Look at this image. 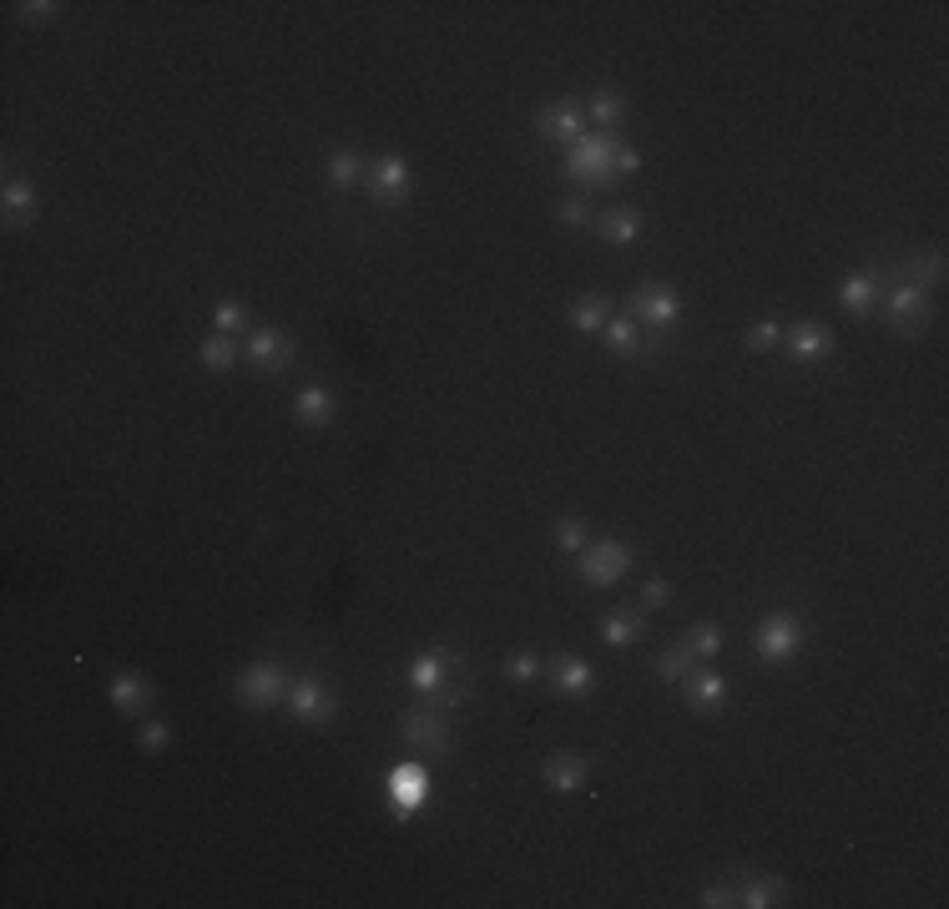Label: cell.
Returning <instances> with one entry per match:
<instances>
[{
	"label": "cell",
	"instance_id": "obj_1",
	"mask_svg": "<svg viewBox=\"0 0 949 909\" xmlns=\"http://www.w3.org/2000/svg\"><path fill=\"white\" fill-rule=\"evenodd\" d=\"M409 683H414V692L420 698H430L435 708H460L465 698H470V667H465V657L455 652V646H435V652H420L414 657V667H409Z\"/></svg>",
	"mask_w": 949,
	"mask_h": 909
},
{
	"label": "cell",
	"instance_id": "obj_2",
	"mask_svg": "<svg viewBox=\"0 0 949 909\" xmlns=\"http://www.w3.org/2000/svg\"><path fill=\"white\" fill-rule=\"evenodd\" d=\"M808 642V627L804 617H793V611H768L763 621H758V637H752V646H758V657L768 662V667H783L788 657H798Z\"/></svg>",
	"mask_w": 949,
	"mask_h": 909
},
{
	"label": "cell",
	"instance_id": "obj_3",
	"mask_svg": "<svg viewBox=\"0 0 949 909\" xmlns=\"http://www.w3.org/2000/svg\"><path fill=\"white\" fill-rule=\"evenodd\" d=\"M611 158H617V142L611 137H601V132H586L581 142H571V152H566V172L576 177V183H586V187H611L617 177H611Z\"/></svg>",
	"mask_w": 949,
	"mask_h": 909
},
{
	"label": "cell",
	"instance_id": "obj_4",
	"mask_svg": "<svg viewBox=\"0 0 949 909\" xmlns=\"http://www.w3.org/2000/svg\"><path fill=\"white\" fill-rule=\"evenodd\" d=\"M883 324L899 339H919L924 324H929V293L914 289V283H894L883 293Z\"/></svg>",
	"mask_w": 949,
	"mask_h": 909
},
{
	"label": "cell",
	"instance_id": "obj_5",
	"mask_svg": "<svg viewBox=\"0 0 949 909\" xmlns=\"http://www.w3.org/2000/svg\"><path fill=\"white\" fill-rule=\"evenodd\" d=\"M283 698H289V677H283L278 662H253V667H243V677H237V702L248 712H273Z\"/></svg>",
	"mask_w": 949,
	"mask_h": 909
},
{
	"label": "cell",
	"instance_id": "obj_6",
	"mask_svg": "<svg viewBox=\"0 0 949 909\" xmlns=\"http://www.w3.org/2000/svg\"><path fill=\"white\" fill-rule=\"evenodd\" d=\"M283 708L298 718V723H333L339 718V698H333V687L324 683V677H298V683H289V698H283Z\"/></svg>",
	"mask_w": 949,
	"mask_h": 909
},
{
	"label": "cell",
	"instance_id": "obj_7",
	"mask_svg": "<svg viewBox=\"0 0 949 909\" xmlns=\"http://www.w3.org/2000/svg\"><path fill=\"white\" fill-rule=\"evenodd\" d=\"M399 738L414 743V748H435L440 758H445L449 748H455V727H449V712L445 708H409L405 723H399Z\"/></svg>",
	"mask_w": 949,
	"mask_h": 909
},
{
	"label": "cell",
	"instance_id": "obj_8",
	"mask_svg": "<svg viewBox=\"0 0 949 909\" xmlns=\"http://www.w3.org/2000/svg\"><path fill=\"white\" fill-rule=\"evenodd\" d=\"M384 799H389V808H395L399 818L420 814L424 799H430V768L424 764H395L389 768V778H384Z\"/></svg>",
	"mask_w": 949,
	"mask_h": 909
},
{
	"label": "cell",
	"instance_id": "obj_9",
	"mask_svg": "<svg viewBox=\"0 0 949 909\" xmlns=\"http://www.w3.org/2000/svg\"><path fill=\"white\" fill-rule=\"evenodd\" d=\"M632 314L642 318L646 329H672L677 318H682V293L672 289V283H636L632 289Z\"/></svg>",
	"mask_w": 949,
	"mask_h": 909
},
{
	"label": "cell",
	"instance_id": "obj_10",
	"mask_svg": "<svg viewBox=\"0 0 949 909\" xmlns=\"http://www.w3.org/2000/svg\"><path fill=\"white\" fill-rule=\"evenodd\" d=\"M626 567H632V551L611 536L581 551V581H586V586H617V581L626 576Z\"/></svg>",
	"mask_w": 949,
	"mask_h": 909
},
{
	"label": "cell",
	"instance_id": "obj_11",
	"mask_svg": "<svg viewBox=\"0 0 949 909\" xmlns=\"http://www.w3.org/2000/svg\"><path fill=\"white\" fill-rule=\"evenodd\" d=\"M364 187H370V198L379 202V208H405V198H409V162L405 158L370 162V177H364Z\"/></svg>",
	"mask_w": 949,
	"mask_h": 909
},
{
	"label": "cell",
	"instance_id": "obj_12",
	"mask_svg": "<svg viewBox=\"0 0 949 909\" xmlns=\"http://www.w3.org/2000/svg\"><path fill=\"white\" fill-rule=\"evenodd\" d=\"M293 334L283 329H253L248 334V359L258 364V374H283L293 364Z\"/></svg>",
	"mask_w": 949,
	"mask_h": 909
},
{
	"label": "cell",
	"instance_id": "obj_13",
	"mask_svg": "<svg viewBox=\"0 0 949 909\" xmlns=\"http://www.w3.org/2000/svg\"><path fill=\"white\" fill-rule=\"evenodd\" d=\"M586 778H591V758L586 753H551L541 764V783L551 793H576Z\"/></svg>",
	"mask_w": 949,
	"mask_h": 909
},
{
	"label": "cell",
	"instance_id": "obj_14",
	"mask_svg": "<svg viewBox=\"0 0 949 909\" xmlns=\"http://www.w3.org/2000/svg\"><path fill=\"white\" fill-rule=\"evenodd\" d=\"M536 132H541V142H581V112L571 102H546L541 112H536Z\"/></svg>",
	"mask_w": 949,
	"mask_h": 909
},
{
	"label": "cell",
	"instance_id": "obj_15",
	"mask_svg": "<svg viewBox=\"0 0 949 909\" xmlns=\"http://www.w3.org/2000/svg\"><path fill=\"white\" fill-rule=\"evenodd\" d=\"M899 273V283H914V289H939L945 283V253L939 248H919L910 253V258H899V264H889Z\"/></svg>",
	"mask_w": 949,
	"mask_h": 909
},
{
	"label": "cell",
	"instance_id": "obj_16",
	"mask_svg": "<svg viewBox=\"0 0 949 909\" xmlns=\"http://www.w3.org/2000/svg\"><path fill=\"white\" fill-rule=\"evenodd\" d=\"M783 343H788V354L798 359V364H808V359H823L833 349V329L818 324V318H804V324L783 329Z\"/></svg>",
	"mask_w": 949,
	"mask_h": 909
},
{
	"label": "cell",
	"instance_id": "obj_17",
	"mask_svg": "<svg viewBox=\"0 0 949 909\" xmlns=\"http://www.w3.org/2000/svg\"><path fill=\"white\" fill-rule=\"evenodd\" d=\"M551 683H555V692H561V698H586V692L596 687V667H591V662H581L576 652H555Z\"/></svg>",
	"mask_w": 949,
	"mask_h": 909
},
{
	"label": "cell",
	"instance_id": "obj_18",
	"mask_svg": "<svg viewBox=\"0 0 949 909\" xmlns=\"http://www.w3.org/2000/svg\"><path fill=\"white\" fill-rule=\"evenodd\" d=\"M687 708L702 718H717L727 708V677L723 673H687Z\"/></svg>",
	"mask_w": 949,
	"mask_h": 909
},
{
	"label": "cell",
	"instance_id": "obj_19",
	"mask_svg": "<svg viewBox=\"0 0 949 909\" xmlns=\"http://www.w3.org/2000/svg\"><path fill=\"white\" fill-rule=\"evenodd\" d=\"M0 212H5V228H31L40 218V198L26 177H11L5 193H0Z\"/></svg>",
	"mask_w": 949,
	"mask_h": 909
},
{
	"label": "cell",
	"instance_id": "obj_20",
	"mask_svg": "<svg viewBox=\"0 0 949 909\" xmlns=\"http://www.w3.org/2000/svg\"><path fill=\"white\" fill-rule=\"evenodd\" d=\"M879 273H869V268H864V273H848L844 283H839V303H844L848 314L854 318H869L874 308H879Z\"/></svg>",
	"mask_w": 949,
	"mask_h": 909
},
{
	"label": "cell",
	"instance_id": "obj_21",
	"mask_svg": "<svg viewBox=\"0 0 949 909\" xmlns=\"http://www.w3.org/2000/svg\"><path fill=\"white\" fill-rule=\"evenodd\" d=\"M293 420L304 424V430H329L333 424V395L324 389V384L298 389V399H293Z\"/></svg>",
	"mask_w": 949,
	"mask_h": 909
},
{
	"label": "cell",
	"instance_id": "obj_22",
	"mask_svg": "<svg viewBox=\"0 0 949 909\" xmlns=\"http://www.w3.org/2000/svg\"><path fill=\"white\" fill-rule=\"evenodd\" d=\"M324 172H329V187H333V193H354V187L370 177V162L359 158L354 147H339V152L324 162Z\"/></svg>",
	"mask_w": 949,
	"mask_h": 909
},
{
	"label": "cell",
	"instance_id": "obj_23",
	"mask_svg": "<svg viewBox=\"0 0 949 909\" xmlns=\"http://www.w3.org/2000/svg\"><path fill=\"white\" fill-rule=\"evenodd\" d=\"M106 692H112V708H121V712H147L152 708V683H147L142 673H117Z\"/></svg>",
	"mask_w": 949,
	"mask_h": 909
},
{
	"label": "cell",
	"instance_id": "obj_24",
	"mask_svg": "<svg viewBox=\"0 0 949 909\" xmlns=\"http://www.w3.org/2000/svg\"><path fill=\"white\" fill-rule=\"evenodd\" d=\"M642 228H646V218L636 208H626V202L596 218V233L607 237V243H636V237H642Z\"/></svg>",
	"mask_w": 949,
	"mask_h": 909
},
{
	"label": "cell",
	"instance_id": "obj_25",
	"mask_svg": "<svg viewBox=\"0 0 949 909\" xmlns=\"http://www.w3.org/2000/svg\"><path fill=\"white\" fill-rule=\"evenodd\" d=\"M601 637H607L611 646H632L646 637V617L632 611V606H617V611H607V621H601Z\"/></svg>",
	"mask_w": 949,
	"mask_h": 909
},
{
	"label": "cell",
	"instance_id": "obj_26",
	"mask_svg": "<svg viewBox=\"0 0 949 909\" xmlns=\"http://www.w3.org/2000/svg\"><path fill=\"white\" fill-rule=\"evenodd\" d=\"M601 343H607L611 354H621V359H632V354H652L642 343V334H636V318H607V329H601Z\"/></svg>",
	"mask_w": 949,
	"mask_h": 909
},
{
	"label": "cell",
	"instance_id": "obj_27",
	"mask_svg": "<svg viewBox=\"0 0 949 909\" xmlns=\"http://www.w3.org/2000/svg\"><path fill=\"white\" fill-rule=\"evenodd\" d=\"M611 318V303L601 299V293H586V299L571 303V329L576 334H601Z\"/></svg>",
	"mask_w": 949,
	"mask_h": 909
},
{
	"label": "cell",
	"instance_id": "obj_28",
	"mask_svg": "<svg viewBox=\"0 0 949 909\" xmlns=\"http://www.w3.org/2000/svg\"><path fill=\"white\" fill-rule=\"evenodd\" d=\"M788 899V884L783 879H742L738 884V905H748V909H773V905H783Z\"/></svg>",
	"mask_w": 949,
	"mask_h": 909
},
{
	"label": "cell",
	"instance_id": "obj_29",
	"mask_svg": "<svg viewBox=\"0 0 949 909\" xmlns=\"http://www.w3.org/2000/svg\"><path fill=\"white\" fill-rule=\"evenodd\" d=\"M198 359H202V370H212V374L233 370V364H237V339H233V334H208V339H202V349H198Z\"/></svg>",
	"mask_w": 949,
	"mask_h": 909
},
{
	"label": "cell",
	"instance_id": "obj_30",
	"mask_svg": "<svg viewBox=\"0 0 949 909\" xmlns=\"http://www.w3.org/2000/svg\"><path fill=\"white\" fill-rule=\"evenodd\" d=\"M621 117H626V102H621L617 92H596L591 96V121H596V132L607 137L611 127H621Z\"/></svg>",
	"mask_w": 949,
	"mask_h": 909
},
{
	"label": "cell",
	"instance_id": "obj_31",
	"mask_svg": "<svg viewBox=\"0 0 949 909\" xmlns=\"http://www.w3.org/2000/svg\"><path fill=\"white\" fill-rule=\"evenodd\" d=\"M501 677L505 683H536V677H541V657H536L530 646H520V652H511V657L501 662Z\"/></svg>",
	"mask_w": 949,
	"mask_h": 909
},
{
	"label": "cell",
	"instance_id": "obj_32",
	"mask_svg": "<svg viewBox=\"0 0 949 909\" xmlns=\"http://www.w3.org/2000/svg\"><path fill=\"white\" fill-rule=\"evenodd\" d=\"M692 662H698V657H692V646H687V642L682 646H667V652L657 657V677H667V683H682V677L692 673Z\"/></svg>",
	"mask_w": 949,
	"mask_h": 909
},
{
	"label": "cell",
	"instance_id": "obj_33",
	"mask_svg": "<svg viewBox=\"0 0 949 909\" xmlns=\"http://www.w3.org/2000/svg\"><path fill=\"white\" fill-rule=\"evenodd\" d=\"M723 642H727V632H723V627H712V621H702V627H692V632H687L692 657H717V652H723Z\"/></svg>",
	"mask_w": 949,
	"mask_h": 909
},
{
	"label": "cell",
	"instance_id": "obj_34",
	"mask_svg": "<svg viewBox=\"0 0 949 909\" xmlns=\"http://www.w3.org/2000/svg\"><path fill=\"white\" fill-rule=\"evenodd\" d=\"M586 536H591V531H586L581 515H561V521H555V546H561V551H586Z\"/></svg>",
	"mask_w": 949,
	"mask_h": 909
},
{
	"label": "cell",
	"instance_id": "obj_35",
	"mask_svg": "<svg viewBox=\"0 0 949 909\" xmlns=\"http://www.w3.org/2000/svg\"><path fill=\"white\" fill-rule=\"evenodd\" d=\"M212 324H218V334H253V329H248V308H243L237 299H223V303H218Z\"/></svg>",
	"mask_w": 949,
	"mask_h": 909
},
{
	"label": "cell",
	"instance_id": "obj_36",
	"mask_svg": "<svg viewBox=\"0 0 949 909\" xmlns=\"http://www.w3.org/2000/svg\"><path fill=\"white\" fill-rule=\"evenodd\" d=\"M555 223H561V228H596V212H591V202L561 198V202H555Z\"/></svg>",
	"mask_w": 949,
	"mask_h": 909
},
{
	"label": "cell",
	"instance_id": "obj_37",
	"mask_svg": "<svg viewBox=\"0 0 949 909\" xmlns=\"http://www.w3.org/2000/svg\"><path fill=\"white\" fill-rule=\"evenodd\" d=\"M742 343H748L752 354H768V349H778V343H783V329L773 324V318H758V324L742 334Z\"/></svg>",
	"mask_w": 949,
	"mask_h": 909
},
{
	"label": "cell",
	"instance_id": "obj_38",
	"mask_svg": "<svg viewBox=\"0 0 949 909\" xmlns=\"http://www.w3.org/2000/svg\"><path fill=\"white\" fill-rule=\"evenodd\" d=\"M167 743H172V727L162 723V718H147L142 733H137V748H142V753H162Z\"/></svg>",
	"mask_w": 949,
	"mask_h": 909
},
{
	"label": "cell",
	"instance_id": "obj_39",
	"mask_svg": "<svg viewBox=\"0 0 949 909\" xmlns=\"http://www.w3.org/2000/svg\"><path fill=\"white\" fill-rule=\"evenodd\" d=\"M702 909H727V905H738V884H707L698 895Z\"/></svg>",
	"mask_w": 949,
	"mask_h": 909
},
{
	"label": "cell",
	"instance_id": "obj_40",
	"mask_svg": "<svg viewBox=\"0 0 949 909\" xmlns=\"http://www.w3.org/2000/svg\"><path fill=\"white\" fill-rule=\"evenodd\" d=\"M632 172H642V152H636V147H617V158H611V177H632Z\"/></svg>",
	"mask_w": 949,
	"mask_h": 909
},
{
	"label": "cell",
	"instance_id": "obj_41",
	"mask_svg": "<svg viewBox=\"0 0 949 909\" xmlns=\"http://www.w3.org/2000/svg\"><path fill=\"white\" fill-rule=\"evenodd\" d=\"M56 11H61L56 0H26V5H21V21H26V26H40V21H51Z\"/></svg>",
	"mask_w": 949,
	"mask_h": 909
},
{
	"label": "cell",
	"instance_id": "obj_42",
	"mask_svg": "<svg viewBox=\"0 0 949 909\" xmlns=\"http://www.w3.org/2000/svg\"><path fill=\"white\" fill-rule=\"evenodd\" d=\"M642 602H646V606H667V602H672V586H667L661 576H652V581L642 586Z\"/></svg>",
	"mask_w": 949,
	"mask_h": 909
}]
</instances>
